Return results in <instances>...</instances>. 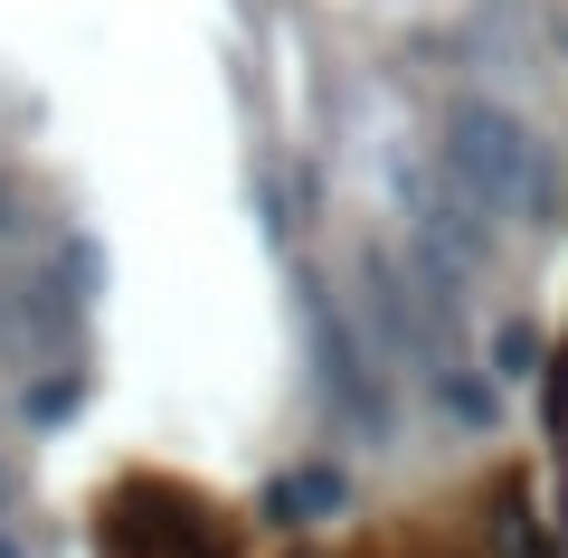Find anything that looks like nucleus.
<instances>
[{
  "instance_id": "f257e3e1",
  "label": "nucleus",
  "mask_w": 568,
  "mask_h": 558,
  "mask_svg": "<svg viewBox=\"0 0 568 558\" xmlns=\"http://www.w3.org/2000/svg\"><path fill=\"white\" fill-rule=\"evenodd\" d=\"M436 161H446L465 209H493V219H549L559 209V161H549V142L521 114H503V104H455Z\"/></svg>"
}]
</instances>
